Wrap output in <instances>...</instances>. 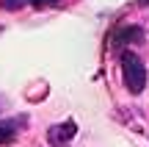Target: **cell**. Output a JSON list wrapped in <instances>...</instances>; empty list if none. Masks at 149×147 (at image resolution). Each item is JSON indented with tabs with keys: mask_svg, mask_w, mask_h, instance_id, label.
Returning <instances> with one entry per match:
<instances>
[{
	"mask_svg": "<svg viewBox=\"0 0 149 147\" xmlns=\"http://www.w3.org/2000/svg\"><path fill=\"white\" fill-rule=\"evenodd\" d=\"M17 139V122H0V144H11Z\"/></svg>",
	"mask_w": 149,
	"mask_h": 147,
	"instance_id": "obj_3",
	"label": "cell"
},
{
	"mask_svg": "<svg viewBox=\"0 0 149 147\" xmlns=\"http://www.w3.org/2000/svg\"><path fill=\"white\" fill-rule=\"evenodd\" d=\"M28 0H0V8L3 11H19Z\"/></svg>",
	"mask_w": 149,
	"mask_h": 147,
	"instance_id": "obj_5",
	"label": "cell"
},
{
	"mask_svg": "<svg viewBox=\"0 0 149 147\" xmlns=\"http://www.w3.org/2000/svg\"><path fill=\"white\" fill-rule=\"evenodd\" d=\"M74 133H77V125L69 120V122H61V125H53L47 131V142L53 147H66L74 139Z\"/></svg>",
	"mask_w": 149,
	"mask_h": 147,
	"instance_id": "obj_2",
	"label": "cell"
},
{
	"mask_svg": "<svg viewBox=\"0 0 149 147\" xmlns=\"http://www.w3.org/2000/svg\"><path fill=\"white\" fill-rule=\"evenodd\" d=\"M122 78L124 86L130 89L133 94H141L146 86V67L141 61V56H135L133 50H124L122 53Z\"/></svg>",
	"mask_w": 149,
	"mask_h": 147,
	"instance_id": "obj_1",
	"label": "cell"
},
{
	"mask_svg": "<svg viewBox=\"0 0 149 147\" xmlns=\"http://www.w3.org/2000/svg\"><path fill=\"white\" fill-rule=\"evenodd\" d=\"M28 3L36 8H47V6H61V0H28Z\"/></svg>",
	"mask_w": 149,
	"mask_h": 147,
	"instance_id": "obj_6",
	"label": "cell"
},
{
	"mask_svg": "<svg viewBox=\"0 0 149 147\" xmlns=\"http://www.w3.org/2000/svg\"><path fill=\"white\" fill-rule=\"evenodd\" d=\"M138 6H149V0H138Z\"/></svg>",
	"mask_w": 149,
	"mask_h": 147,
	"instance_id": "obj_7",
	"label": "cell"
},
{
	"mask_svg": "<svg viewBox=\"0 0 149 147\" xmlns=\"http://www.w3.org/2000/svg\"><path fill=\"white\" fill-rule=\"evenodd\" d=\"M130 39H144V31H141V28H124L122 33H119V42H130Z\"/></svg>",
	"mask_w": 149,
	"mask_h": 147,
	"instance_id": "obj_4",
	"label": "cell"
}]
</instances>
